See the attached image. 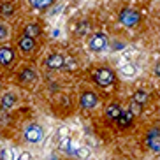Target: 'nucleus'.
I'll use <instances>...</instances> for the list:
<instances>
[{
	"label": "nucleus",
	"instance_id": "nucleus-1",
	"mask_svg": "<svg viewBox=\"0 0 160 160\" xmlns=\"http://www.w3.org/2000/svg\"><path fill=\"white\" fill-rule=\"evenodd\" d=\"M92 79L95 81V85L102 86V88H108V86L116 83V74H114V71L109 69V67H99V69L92 74Z\"/></svg>",
	"mask_w": 160,
	"mask_h": 160
},
{
	"label": "nucleus",
	"instance_id": "nucleus-2",
	"mask_svg": "<svg viewBox=\"0 0 160 160\" xmlns=\"http://www.w3.org/2000/svg\"><path fill=\"white\" fill-rule=\"evenodd\" d=\"M141 21V14H139V11L136 9H130V7H125V9L120 11V23L123 27H127V28H134L137 27Z\"/></svg>",
	"mask_w": 160,
	"mask_h": 160
},
{
	"label": "nucleus",
	"instance_id": "nucleus-3",
	"mask_svg": "<svg viewBox=\"0 0 160 160\" xmlns=\"http://www.w3.org/2000/svg\"><path fill=\"white\" fill-rule=\"evenodd\" d=\"M23 136H25V141L27 142H30V144H39L44 139V128L41 125H37V123H30V125H27Z\"/></svg>",
	"mask_w": 160,
	"mask_h": 160
},
{
	"label": "nucleus",
	"instance_id": "nucleus-4",
	"mask_svg": "<svg viewBox=\"0 0 160 160\" xmlns=\"http://www.w3.org/2000/svg\"><path fill=\"white\" fill-rule=\"evenodd\" d=\"M108 46V37H106V33L102 32H95L92 37L88 39V49L93 53H99V51H104Z\"/></svg>",
	"mask_w": 160,
	"mask_h": 160
},
{
	"label": "nucleus",
	"instance_id": "nucleus-5",
	"mask_svg": "<svg viewBox=\"0 0 160 160\" xmlns=\"http://www.w3.org/2000/svg\"><path fill=\"white\" fill-rule=\"evenodd\" d=\"M146 144L153 153L160 155V127H153L146 134Z\"/></svg>",
	"mask_w": 160,
	"mask_h": 160
},
{
	"label": "nucleus",
	"instance_id": "nucleus-6",
	"mask_svg": "<svg viewBox=\"0 0 160 160\" xmlns=\"http://www.w3.org/2000/svg\"><path fill=\"white\" fill-rule=\"evenodd\" d=\"M16 60V51L11 46H0V65L9 67Z\"/></svg>",
	"mask_w": 160,
	"mask_h": 160
},
{
	"label": "nucleus",
	"instance_id": "nucleus-7",
	"mask_svg": "<svg viewBox=\"0 0 160 160\" xmlns=\"http://www.w3.org/2000/svg\"><path fill=\"white\" fill-rule=\"evenodd\" d=\"M65 65V57H62L60 53H51L46 58V67L49 71H60Z\"/></svg>",
	"mask_w": 160,
	"mask_h": 160
},
{
	"label": "nucleus",
	"instance_id": "nucleus-8",
	"mask_svg": "<svg viewBox=\"0 0 160 160\" xmlns=\"http://www.w3.org/2000/svg\"><path fill=\"white\" fill-rule=\"evenodd\" d=\"M97 104H99L97 93H93V92H85V93H81L79 106L83 109H93V108H97Z\"/></svg>",
	"mask_w": 160,
	"mask_h": 160
},
{
	"label": "nucleus",
	"instance_id": "nucleus-9",
	"mask_svg": "<svg viewBox=\"0 0 160 160\" xmlns=\"http://www.w3.org/2000/svg\"><path fill=\"white\" fill-rule=\"evenodd\" d=\"M18 48L21 53H32L33 48H35V39H32V37H28V35L23 33L18 41Z\"/></svg>",
	"mask_w": 160,
	"mask_h": 160
},
{
	"label": "nucleus",
	"instance_id": "nucleus-10",
	"mask_svg": "<svg viewBox=\"0 0 160 160\" xmlns=\"http://www.w3.org/2000/svg\"><path fill=\"white\" fill-rule=\"evenodd\" d=\"M16 93H12V92H7V93L2 95V102H0V109L2 111H11V109L14 108L16 104Z\"/></svg>",
	"mask_w": 160,
	"mask_h": 160
},
{
	"label": "nucleus",
	"instance_id": "nucleus-11",
	"mask_svg": "<svg viewBox=\"0 0 160 160\" xmlns=\"http://www.w3.org/2000/svg\"><path fill=\"white\" fill-rule=\"evenodd\" d=\"M18 81L21 83H33V81H37V72L30 69V67H25L23 71L18 74Z\"/></svg>",
	"mask_w": 160,
	"mask_h": 160
},
{
	"label": "nucleus",
	"instance_id": "nucleus-12",
	"mask_svg": "<svg viewBox=\"0 0 160 160\" xmlns=\"http://www.w3.org/2000/svg\"><path fill=\"white\" fill-rule=\"evenodd\" d=\"M116 123H118V127H122V128L130 127L132 123H134V114H132L128 109H123L122 114H120V118L116 120Z\"/></svg>",
	"mask_w": 160,
	"mask_h": 160
},
{
	"label": "nucleus",
	"instance_id": "nucleus-13",
	"mask_svg": "<svg viewBox=\"0 0 160 160\" xmlns=\"http://www.w3.org/2000/svg\"><path fill=\"white\" fill-rule=\"evenodd\" d=\"M123 108L120 106V104L113 102V104H109L108 108H106V116L109 118V120H113V122H116L118 118H120V114H122Z\"/></svg>",
	"mask_w": 160,
	"mask_h": 160
},
{
	"label": "nucleus",
	"instance_id": "nucleus-14",
	"mask_svg": "<svg viewBox=\"0 0 160 160\" xmlns=\"http://www.w3.org/2000/svg\"><path fill=\"white\" fill-rule=\"evenodd\" d=\"M41 33H42V28H41L39 23H28L25 27V35H28V37H32V39L41 37Z\"/></svg>",
	"mask_w": 160,
	"mask_h": 160
},
{
	"label": "nucleus",
	"instance_id": "nucleus-15",
	"mask_svg": "<svg viewBox=\"0 0 160 160\" xmlns=\"http://www.w3.org/2000/svg\"><path fill=\"white\" fill-rule=\"evenodd\" d=\"M12 14H14V4H11V2L0 4V16L2 18H11Z\"/></svg>",
	"mask_w": 160,
	"mask_h": 160
},
{
	"label": "nucleus",
	"instance_id": "nucleus-16",
	"mask_svg": "<svg viewBox=\"0 0 160 160\" xmlns=\"http://www.w3.org/2000/svg\"><path fill=\"white\" fill-rule=\"evenodd\" d=\"M28 2H30V5H32L33 9L42 11V9H48V7L55 2V0H28Z\"/></svg>",
	"mask_w": 160,
	"mask_h": 160
},
{
	"label": "nucleus",
	"instance_id": "nucleus-17",
	"mask_svg": "<svg viewBox=\"0 0 160 160\" xmlns=\"http://www.w3.org/2000/svg\"><path fill=\"white\" fill-rule=\"evenodd\" d=\"M132 100H134V102H137V104H144L146 100H148V93H146L144 90H137L136 93H134V97H132Z\"/></svg>",
	"mask_w": 160,
	"mask_h": 160
},
{
	"label": "nucleus",
	"instance_id": "nucleus-18",
	"mask_svg": "<svg viewBox=\"0 0 160 160\" xmlns=\"http://www.w3.org/2000/svg\"><path fill=\"white\" fill-rule=\"evenodd\" d=\"M60 150L65 151V153L71 150V137H67V136L65 137H60Z\"/></svg>",
	"mask_w": 160,
	"mask_h": 160
},
{
	"label": "nucleus",
	"instance_id": "nucleus-19",
	"mask_svg": "<svg viewBox=\"0 0 160 160\" xmlns=\"http://www.w3.org/2000/svg\"><path fill=\"white\" fill-rule=\"evenodd\" d=\"M65 69H69V71H76L78 69V62L74 60L72 57H65Z\"/></svg>",
	"mask_w": 160,
	"mask_h": 160
},
{
	"label": "nucleus",
	"instance_id": "nucleus-20",
	"mask_svg": "<svg viewBox=\"0 0 160 160\" xmlns=\"http://www.w3.org/2000/svg\"><path fill=\"white\" fill-rule=\"evenodd\" d=\"M141 108H142L141 104H137V102H134V100H132V102H130V108H128V111H130V113L136 116V114L141 113Z\"/></svg>",
	"mask_w": 160,
	"mask_h": 160
},
{
	"label": "nucleus",
	"instance_id": "nucleus-21",
	"mask_svg": "<svg viewBox=\"0 0 160 160\" xmlns=\"http://www.w3.org/2000/svg\"><path fill=\"white\" fill-rule=\"evenodd\" d=\"M88 30H90V23H88V21H83V23H79V27H78V32H79L81 35H85Z\"/></svg>",
	"mask_w": 160,
	"mask_h": 160
},
{
	"label": "nucleus",
	"instance_id": "nucleus-22",
	"mask_svg": "<svg viewBox=\"0 0 160 160\" xmlns=\"http://www.w3.org/2000/svg\"><path fill=\"white\" fill-rule=\"evenodd\" d=\"M122 72H123L125 76H134L136 69H134V67H132L130 63H127V65H123V67H122Z\"/></svg>",
	"mask_w": 160,
	"mask_h": 160
},
{
	"label": "nucleus",
	"instance_id": "nucleus-23",
	"mask_svg": "<svg viewBox=\"0 0 160 160\" xmlns=\"http://www.w3.org/2000/svg\"><path fill=\"white\" fill-rule=\"evenodd\" d=\"M7 35H9L7 27H5V25H0V41H5V39H7Z\"/></svg>",
	"mask_w": 160,
	"mask_h": 160
},
{
	"label": "nucleus",
	"instance_id": "nucleus-24",
	"mask_svg": "<svg viewBox=\"0 0 160 160\" xmlns=\"http://www.w3.org/2000/svg\"><path fill=\"white\" fill-rule=\"evenodd\" d=\"M18 160H30V155H28V153H21Z\"/></svg>",
	"mask_w": 160,
	"mask_h": 160
},
{
	"label": "nucleus",
	"instance_id": "nucleus-25",
	"mask_svg": "<svg viewBox=\"0 0 160 160\" xmlns=\"http://www.w3.org/2000/svg\"><path fill=\"white\" fill-rule=\"evenodd\" d=\"M155 74H157V76H158V78H160V62H158V63H157V65H155Z\"/></svg>",
	"mask_w": 160,
	"mask_h": 160
},
{
	"label": "nucleus",
	"instance_id": "nucleus-26",
	"mask_svg": "<svg viewBox=\"0 0 160 160\" xmlns=\"http://www.w3.org/2000/svg\"><path fill=\"white\" fill-rule=\"evenodd\" d=\"M0 86H2V81H0Z\"/></svg>",
	"mask_w": 160,
	"mask_h": 160
}]
</instances>
